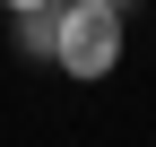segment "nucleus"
I'll list each match as a JSON object with an SVG mask.
<instances>
[{
    "label": "nucleus",
    "mask_w": 156,
    "mask_h": 147,
    "mask_svg": "<svg viewBox=\"0 0 156 147\" xmlns=\"http://www.w3.org/2000/svg\"><path fill=\"white\" fill-rule=\"evenodd\" d=\"M122 61V9L113 0H61V35H52V69L78 87H95Z\"/></svg>",
    "instance_id": "f257e3e1"
},
{
    "label": "nucleus",
    "mask_w": 156,
    "mask_h": 147,
    "mask_svg": "<svg viewBox=\"0 0 156 147\" xmlns=\"http://www.w3.org/2000/svg\"><path fill=\"white\" fill-rule=\"evenodd\" d=\"M9 35H17V52H26V61H52V35H61V9H35V17H9Z\"/></svg>",
    "instance_id": "f03ea898"
},
{
    "label": "nucleus",
    "mask_w": 156,
    "mask_h": 147,
    "mask_svg": "<svg viewBox=\"0 0 156 147\" xmlns=\"http://www.w3.org/2000/svg\"><path fill=\"white\" fill-rule=\"evenodd\" d=\"M9 17H35V9H61V0H0Z\"/></svg>",
    "instance_id": "7ed1b4c3"
},
{
    "label": "nucleus",
    "mask_w": 156,
    "mask_h": 147,
    "mask_svg": "<svg viewBox=\"0 0 156 147\" xmlns=\"http://www.w3.org/2000/svg\"><path fill=\"white\" fill-rule=\"evenodd\" d=\"M113 9H122V17H130V0H113Z\"/></svg>",
    "instance_id": "20e7f679"
}]
</instances>
